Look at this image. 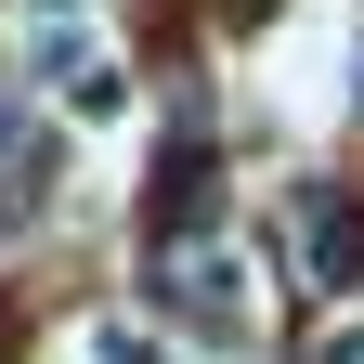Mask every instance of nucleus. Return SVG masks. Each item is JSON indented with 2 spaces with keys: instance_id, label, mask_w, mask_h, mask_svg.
Segmentation results:
<instances>
[{
  "instance_id": "obj_1",
  "label": "nucleus",
  "mask_w": 364,
  "mask_h": 364,
  "mask_svg": "<svg viewBox=\"0 0 364 364\" xmlns=\"http://www.w3.org/2000/svg\"><path fill=\"white\" fill-rule=\"evenodd\" d=\"M169 299L196 312V326H247V273H235V260H196V273H169Z\"/></svg>"
},
{
  "instance_id": "obj_2",
  "label": "nucleus",
  "mask_w": 364,
  "mask_h": 364,
  "mask_svg": "<svg viewBox=\"0 0 364 364\" xmlns=\"http://www.w3.org/2000/svg\"><path fill=\"white\" fill-rule=\"evenodd\" d=\"M312 273H326V287H351V273H364V221H351V208L312 221Z\"/></svg>"
}]
</instances>
